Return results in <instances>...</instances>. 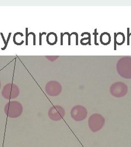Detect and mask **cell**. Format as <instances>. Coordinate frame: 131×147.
I'll list each match as a JSON object with an SVG mask.
<instances>
[{
  "label": "cell",
  "instance_id": "cell-1",
  "mask_svg": "<svg viewBox=\"0 0 131 147\" xmlns=\"http://www.w3.org/2000/svg\"><path fill=\"white\" fill-rule=\"evenodd\" d=\"M4 111L8 117L16 118L21 116L23 111V107L22 105L19 101H11L5 105Z\"/></svg>",
  "mask_w": 131,
  "mask_h": 147
},
{
  "label": "cell",
  "instance_id": "cell-2",
  "mask_svg": "<svg viewBox=\"0 0 131 147\" xmlns=\"http://www.w3.org/2000/svg\"><path fill=\"white\" fill-rule=\"evenodd\" d=\"M117 64V70L122 77L126 79H131V58L124 57L121 58Z\"/></svg>",
  "mask_w": 131,
  "mask_h": 147
},
{
  "label": "cell",
  "instance_id": "cell-3",
  "mask_svg": "<svg viewBox=\"0 0 131 147\" xmlns=\"http://www.w3.org/2000/svg\"><path fill=\"white\" fill-rule=\"evenodd\" d=\"M105 123L104 117L100 114L95 113L90 117L88 124L90 130L94 132L98 131L103 127Z\"/></svg>",
  "mask_w": 131,
  "mask_h": 147
},
{
  "label": "cell",
  "instance_id": "cell-4",
  "mask_svg": "<svg viewBox=\"0 0 131 147\" xmlns=\"http://www.w3.org/2000/svg\"><path fill=\"white\" fill-rule=\"evenodd\" d=\"M20 93L19 88L17 85L9 83L4 86L2 90V95L7 100L13 99L17 98Z\"/></svg>",
  "mask_w": 131,
  "mask_h": 147
},
{
  "label": "cell",
  "instance_id": "cell-5",
  "mask_svg": "<svg viewBox=\"0 0 131 147\" xmlns=\"http://www.w3.org/2000/svg\"><path fill=\"white\" fill-rule=\"evenodd\" d=\"M110 93L116 98H121L128 92V87L125 84L117 82L112 84L110 88Z\"/></svg>",
  "mask_w": 131,
  "mask_h": 147
},
{
  "label": "cell",
  "instance_id": "cell-6",
  "mask_svg": "<svg viewBox=\"0 0 131 147\" xmlns=\"http://www.w3.org/2000/svg\"><path fill=\"white\" fill-rule=\"evenodd\" d=\"M48 117L53 121L62 120L65 116V111L63 107L60 105L53 106L48 111Z\"/></svg>",
  "mask_w": 131,
  "mask_h": 147
},
{
  "label": "cell",
  "instance_id": "cell-7",
  "mask_svg": "<svg viewBox=\"0 0 131 147\" xmlns=\"http://www.w3.org/2000/svg\"><path fill=\"white\" fill-rule=\"evenodd\" d=\"M71 116L73 119L76 121H83L88 116V111L84 106L77 105L72 109Z\"/></svg>",
  "mask_w": 131,
  "mask_h": 147
},
{
  "label": "cell",
  "instance_id": "cell-8",
  "mask_svg": "<svg viewBox=\"0 0 131 147\" xmlns=\"http://www.w3.org/2000/svg\"><path fill=\"white\" fill-rule=\"evenodd\" d=\"M45 90L48 95L56 96L61 93L62 86L58 81H51L45 85Z\"/></svg>",
  "mask_w": 131,
  "mask_h": 147
},
{
  "label": "cell",
  "instance_id": "cell-9",
  "mask_svg": "<svg viewBox=\"0 0 131 147\" xmlns=\"http://www.w3.org/2000/svg\"><path fill=\"white\" fill-rule=\"evenodd\" d=\"M58 42L57 34L54 32H50L47 36V42L50 45H54Z\"/></svg>",
  "mask_w": 131,
  "mask_h": 147
},
{
  "label": "cell",
  "instance_id": "cell-10",
  "mask_svg": "<svg viewBox=\"0 0 131 147\" xmlns=\"http://www.w3.org/2000/svg\"><path fill=\"white\" fill-rule=\"evenodd\" d=\"M100 41L102 45H108L111 42V36L108 32H103L100 36Z\"/></svg>",
  "mask_w": 131,
  "mask_h": 147
},
{
  "label": "cell",
  "instance_id": "cell-11",
  "mask_svg": "<svg viewBox=\"0 0 131 147\" xmlns=\"http://www.w3.org/2000/svg\"><path fill=\"white\" fill-rule=\"evenodd\" d=\"M114 35L115 36V42L116 45H121L125 42V36L123 33H114Z\"/></svg>",
  "mask_w": 131,
  "mask_h": 147
},
{
  "label": "cell",
  "instance_id": "cell-12",
  "mask_svg": "<svg viewBox=\"0 0 131 147\" xmlns=\"http://www.w3.org/2000/svg\"><path fill=\"white\" fill-rule=\"evenodd\" d=\"M24 36V34L21 32H16L13 36V42L17 45H21L24 41L22 40V37Z\"/></svg>",
  "mask_w": 131,
  "mask_h": 147
},
{
  "label": "cell",
  "instance_id": "cell-13",
  "mask_svg": "<svg viewBox=\"0 0 131 147\" xmlns=\"http://www.w3.org/2000/svg\"><path fill=\"white\" fill-rule=\"evenodd\" d=\"M88 38H82L80 40V43L81 45H86L88 44H89L90 45H91V34L89 32H88Z\"/></svg>",
  "mask_w": 131,
  "mask_h": 147
},
{
  "label": "cell",
  "instance_id": "cell-14",
  "mask_svg": "<svg viewBox=\"0 0 131 147\" xmlns=\"http://www.w3.org/2000/svg\"><path fill=\"white\" fill-rule=\"evenodd\" d=\"M94 36V45H99V44L97 42V36L98 35V33L97 32V29H94V33H93Z\"/></svg>",
  "mask_w": 131,
  "mask_h": 147
},
{
  "label": "cell",
  "instance_id": "cell-15",
  "mask_svg": "<svg viewBox=\"0 0 131 147\" xmlns=\"http://www.w3.org/2000/svg\"><path fill=\"white\" fill-rule=\"evenodd\" d=\"M45 57L48 59L49 61L52 62V61H55L56 59V58H58L59 56H46Z\"/></svg>",
  "mask_w": 131,
  "mask_h": 147
},
{
  "label": "cell",
  "instance_id": "cell-16",
  "mask_svg": "<svg viewBox=\"0 0 131 147\" xmlns=\"http://www.w3.org/2000/svg\"><path fill=\"white\" fill-rule=\"evenodd\" d=\"M73 34H74V35L76 36V45H78V34L77 32H72L71 34H70L71 37L72 35H73Z\"/></svg>",
  "mask_w": 131,
  "mask_h": 147
},
{
  "label": "cell",
  "instance_id": "cell-17",
  "mask_svg": "<svg viewBox=\"0 0 131 147\" xmlns=\"http://www.w3.org/2000/svg\"><path fill=\"white\" fill-rule=\"evenodd\" d=\"M29 35H30V33H28V28H26V45H28Z\"/></svg>",
  "mask_w": 131,
  "mask_h": 147
},
{
  "label": "cell",
  "instance_id": "cell-18",
  "mask_svg": "<svg viewBox=\"0 0 131 147\" xmlns=\"http://www.w3.org/2000/svg\"><path fill=\"white\" fill-rule=\"evenodd\" d=\"M130 28H127V45H130Z\"/></svg>",
  "mask_w": 131,
  "mask_h": 147
},
{
  "label": "cell",
  "instance_id": "cell-19",
  "mask_svg": "<svg viewBox=\"0 0 131 147\" xmlns=\"http://www.w3.org/2000/svg\"><path fill=\"white\" fill-rule=\"evenodd\" d=\"M0 34H1V36H2V38H3V42H5V47H3V48H2V50H5V48L7 47V42L5 41V38H4V36H3V33H1Z\"/></svg>",
  "mask_w": 131,
  "mask_h": 147
},
{
  "label": "cell",
  "instance_id": "cell-20",
  "mask_svg": "<svg viewBox=\"0 0 131 147\" xmlns=\"http://www.w3.org/2000/svg\"><path fill=\"white\" fill-rule=\"evenodd\" d=\"M46 32H43L39 33V45H42V36L43 35L46 34Z\"/></svg>",
  "mask_w": 131,
  "mask_h": 147
},
{
  "label": "cell",
  "instance_id": "cell-21",
  "mask_svg": "<svg viewBox=\"0 0 131 147\" xmlns=\"http://www.w3.org/2000/svg\"><path fill=\"white\" fill-rule=\"evenodd\" d=\"M63 33H61V45H63Z\"/></svg>",
  "mask_w": 131,
  "mask_h": 147
},
{
  "label": "cell",
  "instance_id": "cell-22",
  "mask_svg": "<svg viewBox=\"0 0 131 147\" xmlns=\"http://www.w3.org/2000/svg\"><path fill=\"white\" fill-rule=\"evenodd\" d=\"M0 89H1V81H0Z\"/></svg>",
  "mask_w": 131,
  "mask_h": 147
},
{
  "label": "cell",
  "instance_id": "cell-23",
  "mask_svg": "<svg viewBox=\"0 0 131 147\" xmlns=\"http://www.w3.org/2000/svg\"><path fill=\"white\" fill-rule=\"evenodd\" d=\"M130 34L131 35V33H130Z\"/></svg>",
  "mask_w": 131,
  "mask_h": 147
}]
</instances>
